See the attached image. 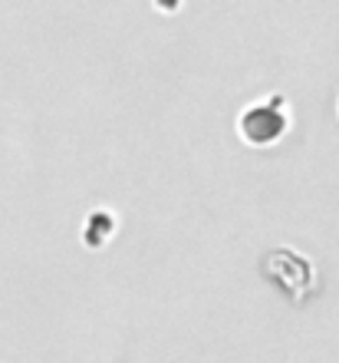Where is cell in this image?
Listing matches in <instances>:
<instances>
[{
  "label": "cell",
  "mask_w": 339,
  "mask_h": 363,
  "mask_svg": "<svg viewBox=\"0 0 339 363\" xmlns=\"http://www.w3.org/2000/svg\"><path fill=\"white\" fill-rule=\"evenodd\" d=\"M287 129V116L277 109V106H251L244 116H241V133H244L247 143H257V145H267L273 143L277 135Z\"/></svg>",
  "instance_id": "6da1fadb"
}]
</instances>
